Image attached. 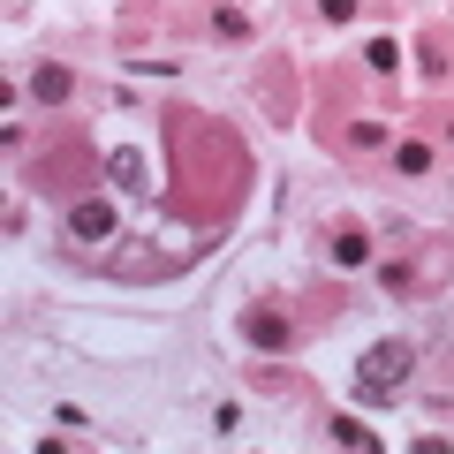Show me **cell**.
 <instances>
[{"instance_id": "3957f363", "label": "cell", "mask_w": 454, "mask_h": 454, "mask_svg": "<svg viewBox=\"0 0 454 454\" xmlns=\"http://www.w3.org/2000/svg\"><path fill=\"white\" fill-rule=\"evenodd\" d=\"M114 235V212L106 205H76L68 212V243H106Z\"/></svg>"}, {"instance_id": "ba28073f", "label": "cell", "mask_w": 454, "mask_h": 454, "mask_svg": "<svg viewBox=\"0 0 454 454\" xmlns=\"http://www.w3.org/2000/svg\"><path fill=\"white\" fill-rule=\"evenodd\" d=\"M364 68H379V76H394V68H402V46H394V38H372V46H364Z\"/></svg>"}, {"instance_id": "9c48e42d", "label": "cell", "mask_w": 454, "mask_h": 454, "mask_svg": "<svg viewBox=\"0 0 454 454\" xmlns=\"http://www.w3.org/2000/svg\"><path fill=\"white\" fill-rule=\"evenodd\" d=\"M212 31H220V38H250V16H243V8H212Z\"/></svg>"}, {"instance_id": "7c38bea8", "label": "cell", "mask_w": 454, "mask_h": 454, "mask_svg": "<svg viewBox=\"0 0 454 454\" xmlns=\"http://www.w3.org/2000/svg\"><path fill=\"white\" fill-rule=\"evenodd\" d=\"M318 16L325 23H348V16H356V0H318Z\"/></svg>"}, {"instance_id": "6da1fadb", "label": "cell", "mask_w": 454, "mask_h": 454, "mask_svg": "<svg viewBox=\"0 0 454 454\" xmlns=\"http://www.w3.org/2000/svg\"><path fill=\"white\" fill-rule=\"evenodd\" d=\"M409 372H417V348H409V340H372L364 364H356V394L364 402H387V394L409 387Z\"/></svg>"}, {"instance_id": "277c9868", "label": "cell", "mask_w": 454, "mask_h": 454, "mask_svg": "<svg viewBox=\"0 0 454 454\" xmlns=\"http://www.w3.org/2000/svg\"><path fill=\"white\" fill-rule=\"evenodd\" d=\"M68 91H76V76H68L61 61H46V68H31V98H38V106H61Z\"/></svg>"}, {"instance_id": "8fae6325", "label": "cell", "mask_w": 454, "mask_h": 454, "mask_svg": "<svg viewBox=\"0 0 454 454\" xmlns=\"http://www.w3.org/2000/svg\"><path fill=\"white\" fill-rule=\"evenodd\" d=\"M333 258H340V265H364V258H372V243H364V235H340Z\"/></svg>"}, {"instance_id": "7a4b0ae2", "label": "cell", "mask_w": 454, "mask_h": 454, "mask_svg": "<svg viewBox=\"0 0 454 454\" xmlns=\"http://www.w3.org/2000/svg\"><path fill=\"white\" fill-rule=\"evenodd\" d=\"M243 340L280 356V348H288V318H280V310H243Z\"/></svg>"}, {"instance_id": "8992f818", "label": "cell", "mask_w": 454, "mask_h": 454, "mask_svg": "<svg viewBox=\"0 0 454 454\" xmlns=\"http://www.w3.org/2000/svg\"><path fill=\"white\" fill-rule=\"evenodd\" d=\"M394 167H402V175H432V145H417V137L394 145Z\"/></svg>"}, {"instance_id": "30bf717a", "label": "cell", "mask_w": 454, "mask_h": 454, "mask_svg": "<svg viewBox=\"0 0 454 454\" xmlns=\"http://www.w3.org/2000/svg\"><path fill=\"white\" fill-rule=\"evenodd\" d=\"M348 145H364V152L387 145V121H348Z\"/></svg>"}, {"instance_id": "52a82bcc", "label": "cell", "mask_w": 454, "mask_h": 454, "mask_svg": "<svg viewBox=\"0 0 454 454\" xmlns=\"http://www.w3.org/2000/svg\"><path fill=\"white\" fill-rule=\"evenodd\" d=\"M333 439H340V447H356V454H372V447H379L372 424H356V417H333Z\"/></svg>"}, {"instance_id": "5b68a950", "label": "cell", "mask_w": 454, "mask_h": 454, "mask_svg": "<svg viewBox=\"0 0 454 454\" xmlns=\"http://www.w3.org/2000/svg\"><path fill=\"white\" fill-rule=\"evenodd\" d=\"M106 175L121 182L129 197H145V190H152V182H145V152H137V145H121V152H114V160H106Z\"/></svg>"}]
</instances>
